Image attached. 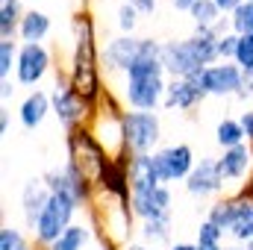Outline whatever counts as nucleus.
Returning <instances> with one entry per match:
<instances>
[{
    "instance_id": "f257e3e1",
    "label": "nucleus",
    "mask_w": 253,
    "mask_h": 250,
    "mask_svg": "<svg viewBox=\"0 0 253 250\" xmlns=\"http://www.w3.org/2000/svg\"><path fill=\"white\" fill-rule=\"evenodd\" d=\"M71 33H74V44H71V62H68V80L77 88V94L97 109L106 85L100 77V50H97V24L91 9H80L71 21Z\"/></svg>"
},
{
    "instance_id": "f03ea898",
    "label": "nucleus",
    "mask_w": 253,
    "mask_h": 250,
    "mask_svg": "<svg viewBox=\"0 0 253 250\" xmlns=\"http://www.w3.org/2000/svg\"><path fill=\"white\" fill-rule=\"evenodd\" d=\"M159 53H162V42L144 39L141 56L121 77V100H124L126 112H156L165 103L168 74H165Z\"/></svg>"
},
{
    "instance_id": "7ed1b4c3",
    "label": "nucleus",
    "mask_w": 253,
    "mask_h": 250,
    "mask_svg": "<svg viewBox=\"0 0 253 250\" xmlns=\"http://www.w3.org/2000/svg\"><path fill=\"white\" fill-rule=\"evenodd\" d=\"M218 33L215 30H200L194 27L189 39L180 42H162V53L159 59L165 65L168 80H189L194 74H200L203 68L221 62L218 59Z\"/></svg>"
},
{
    "instance_id": "20e7f679",
    "label": "nucleus",
    "mask_w": 253,
    "mask_h": 250,
    "mask_svg": "<svg viewBox=\"0 0 253 250\" xmlns=\"http://www.w3.org/2000/svg\"><path fill=\"white\" fill-rule=\"evenodd\" d=\"M85 215H88V224L94 227L97 245H115V248L129 245V230H132L135 215L126 200L97 191L94 200L85 206Z\"/></svg>"
},
{
    "instance_id": "39448f33",
    "label": "nucleus",
    "mask_w": 253,
    "mask_h": 250,
    "mask_svg": "<svg viewBox=\"0 0 253 250\" xmlns=\"http://www.w3.org/2000/svg\"><path fill=\"white\" fill-rule=\"evenodd\" d=\"M65 159L68 162H74L91 183L97 188V180H100V174H103V168H106V162L112 159L106 150H103V144L94 138V132L88 129V126H77V129H71L68 135H65Z\"/></svg>"
},
{
    "instance_id": "423d86ee",
    "label": "nucleus",
    "mask_w": 253,
    "mask_h": 250,
    "mask_svg": "<svg viewBox=\"0 0 253 250\" xmlns=\"http://www.w3.org/2000/svg\"><path fill=\"white\" fill-rule=\"evenodd\" d=\"M83 206L74 197H68V194H50V200H47V206H44V212H42V218L36 224V233H33L36 248H42V250L53 248L62 239L65 230L74 224V215Z\"/></svg>"
},
{
    "instance_id": "0eeeda50",
    "label": "nucleus",
    "mask_w": 253,
    "mask_h": 250,
    "mask_svg": "<svg viewBox=\"0 0 253 250\" xmlns=\"http://www.w3.org/2000/svg\"><path fill=\"white\" fill-rule=\"evenodd\" d=\"M50 103H53V115L59 118V124L71 132L77 126H88L94 109L77 94V88L71 85L68 80V71H56V83H53V91H50Z\"/></svg>"
},
{
    "instance_id": "6e6552de",
    "label": "nucleus",
    "mask_w": 253,
    "mask_h": 250,
    "mask_svg": "<svg viewBox=\"0 0 253 250\" xmlns=\"http://www.w3.org/2000/svg\"><path fill=\"white\" fill-rule=\"evenodd\" d=\"M162 141V121L156 112H126L124 115V144L126 156H147L156 153Z\"/></svg>"
},
{
    "instance_id": "1a4fd4ad",
    "label": "nucleus",
    "mask_w": 253,
    "mask_h": 250,
    "mask_svg": "<svg viewBox=\"0 0 253 250\" xmlns=\"http://www.w3.org/2000/svg\"><path fill=\"white\" fill-rule=\"evenodd\" d=\"M197 159H194V150L191 144L180 141V144H165L153 153V168L162 180V186L168 183H180V180H189V174L194 171Z\"/></svg>"
},
{
    "instance_id": "9d476101",
    "label": "nucleus",
    "mask_w": 253,
    "mask_h": 250,
    "mask_svg": "<svg viewBox=\"0 0 253 250\" xmlns=\"http://www.w3.org/2000/svg\"><path fill=\"white\" fill-rule=\"evenodd\" d=\"M194 80L200 83L206 97H236L242 91L245 71L236 62H215L203 68L200 74H194Z\"/></svg>"
},
{
    "instance_id": "9b49d317",
    "label": "nucleus",
    "mask_w": 253,
    "mask_h": 250,
    "mask_svg": "<svg viewBox=\"0 0 253 250\" xmlns=\"http://www.w3.org/2000/svg\"><path fill=\"white\" fill-rule=\"evenodd\" d=\"M53 68V56L44 44H21L18 50V68H15V83L36 88Z\"/></svg>"
},
{
    "instance_id": "f8f14e48",
    "label": "nucleus",
    "mask_w": 253,
    "mask_h": 250,
    "mask_svg": "<svg viewBox=\"0 0 253 250\" xmlns=\"http://www.w3.org/2000/svg\"><path fill=\"white\" fill-rule=\"evenodd\" d=\"M141 50H144V39H138V36H115V39H109L106 47H103L106 74L109 77H118V74L124 77L126 68L141 56Z\"/></svg>"
},
{
    "instance_id": "ddd939ff",
    "label": "nucleus",
    "mask_w": 253,
    "mask_h": 250,
    "mask_svg": "<svg viewBox=\"0 0 253 250\" xmlns=\"http://www.w3.org/2000/svg\"><path fill=\"white\" fill-rule=\"evenodd\" d=\"M171 206H174V194L171 186H159L150 191H135L129 197V209L138 221H150V218H171Z\"/></svg>"
},
{
    "instance_id": "4468645a",
    "label": "nucleus",
    "mask_w": 253,
    "mask_h": 250,
    "mask_svg": "<svg viewBox=\"0 0 253 250\" xmlns=\"http://www.w3.org/2000/svg\"><path fill=\"white\" fill-rule=\"evenodd\" d=\"M186 191H189L191 197H200V200L221 194V191H224V177H221L218 159L203 156V159L194 165V171L189 174V180H186Z\"/></svg>"
},
{
    "instance_id": "2eb2a0df",
    "label": "nucleus",
    "mask_w": 253,
    "mask_h": 250,
    "mask_svg": "<svg viewBox=\"0 0 253 250\" xmlns=\"http://www.w3.org/2000/svg\"><path fill=\"white\" fill-rule=\"evenodd\" d=\"M218 168H221L224 183H239V188H242L245 180L253 177V150H251V144L224 150V153L218 156Z\"/></svg>"
},
{
    "instance_id": "dca6fc26",
    "label": "nucleus",
    "mask_w": 253,
    "mask_h": 250,
    "mask_svg": "<svg viewBox=\"0 0 253 250\" xmlns=\"http://www.w3.org/2000/svg\"><path fill=\"white\" fill-rule=\"evenodd\" d=\"M206 100L200 83L189 77V80H168V91H165V103L162 109H180V112H191Z\"/></svg>"
},
{
    "instance_id": "f3484780",
    "label": "nucleus",
    "mask_w": 253,
    "mask_h": 250,
    "mask_svg": "<svg viewBox=\"0 0 253 250\" xmlns=\"http://www.w3.org/2000/svg\"><path fill=\"white\" fill-rule=\"evenodd\" d=\"M47 200H50V188L44 183V177L30 180V183L24 186V191H21V215H24V224H27L30 233H36V224H39V218H42Z\"/></svg>"
},
{
    "instance_id": "a211bd4d",
    "label": "nucleus",
    "mask_w": 253,
    "mask_h": 250,
    "mask_svg": "<svg viewBox=\"0 0 253 250\" xmlns=\"http://www.w3.org/2000/svg\"><path fill=\"white\" fill-rule=\"evenodd\" d=\"M233 203H236V209H233V224H230L227 236L233 239V245H248V242H253V197L236 191Z\"/></svg>"
},
{
    "instance_id": "6ab92c4d",
    "label": "nucleus",
    "mask_w": 253,
    "mask_h": 250,
    "mask_svg": "<svg viewBox=\"0 0 253 250\" xmlns=\"http://www.w3.org/2000/svg\"><path fill=\"white\" fill-rule=\"evenodd\" d=\"M50 112H53L50 94L42 91V88H36V91H30V94L21 100V106H18V121H21V126H27V129H36V126H42V121H44Z\"/></svg>"
},
{
    "instance_id": "aec40b11",
    "label": "nucleus",
    "mask_w": 253,
    "mask_h": 250,
    "mask_svg": "<svg viewBox=\"0 0 253 250\" xmlns=\"http://www.w3.org/2000/svg\"><path fill=\"white\" fill-rule=\"evenodd\" d=\"M162 180L153 168V153L147 156H129V188L132 194L135 191H150V188H159Z\"/></svg>"
},
{
    "instance_id": "412c9836",
    "label": "nucleus",
    "mask_w": 253,
    "mask_h": 250,
    "mask_svg": "<svg viewBox=\"0 0 253 250\" xmlns=\"http://www.w3.org/2000/svg\"><path fill=\"white\" fill-rule=\"evenodd\" d=\"M50 15L42 12V9H27L24 21H21V44H44V39L50 36Z\"/></svg>"
},
{
    "instance_id": "4be33fe9",
    "label": "nucleus",
    "mask_w": 253,
    "mask_h": 250,
    "mask_svg": "<svg viewBox=\"0 0 253 250\" xmlns=\"http://www.w3.org/2000/svg\"><path fill=\"white\" fill-rule=\"evenodd\" d=\"M91 242H97L94 227H91L88 221H74V224L62 233V239L53 245V250H85Z\"/></svg>"
},
{
    "instance_id": "5701e85b",
    "label": "nucleus",
    "mask_w": 253,
    "mask_h": 250,
    "mask_svg": "<svg viewBox=\"0 0 253 250\" xmlns=\"http://www.w3.org/2000/svg\"><path fill=\"white\" fill-rule=\"evenodd\" d=\"M24 9L21 0H0V39L3 42H15V36L21 33V21H24Z\"/></svg>"
},
{
    "instance_id": "b1692460",
    "label": "nucleus",
    "mask_w": 253,
    "mask_h": 250,
    "mask_svg": "<svg viewBox=\"0 0 253 250\" xmlns=\"http://www.w3.org/2000/svg\"><path fill=\"white\" fill-rule=\"evenodd\" d=\"M215 141L221 150H233V147H242L248 138H245V129L239 124V118H221L215 126Z\"/></svg>"
},
{
    "instance_id": "393cba45",
    "label": "nucleus",
    "mask_w": 253,
    "mask_h": 250,
    "mask_svg": "<svg viewBox=\"0 0 253 250\" xmlns=\"http://www.w3.org/2000/svg\"><path fill=\"white\" fill-rule=\"evenodd\" d=\"M141 233V242H153V245H168L171 242V218H150V221H141L138 227Z\"/></svg>"
},
{
    "instance_id": "a878e982",
    "label": "nucleus",
    "mask_w": 253,
    "mask_h": 250,
    "mask_svg": "<svg viewBox=\"0 0 253 250\" xmlns=\"http://www.w3.org/2000/svg\"><path fill=\"white\" fill-rule=\"evenodd\" d=\"M233 209H236V203H233V194H227V197H218L212 206H209V212H206V221H212L215 227H221L224 233L230 230V224H233Z\"/></svg>"
},
{
    "instance_id": "bb28decb",
    "label": "nucleus",
    "mask_w": 253,
    "mask_h": 250,
    "mask_svg": "<svg viewBox=\"0 0 253 250\" xmlns=\"http://www.w3.org/2000/svg\"><path fill=\"white\" fill-rule=\"evenodd\" d=\"M224 236H227V233H224L221 227H215L212 221L203 218L200 227H197V239H194V245H197V248H221V245H224Z\"/></svg>"
},
{
    "instance_id": "cd10ccee",
    "label": "nucleus",
    "mask_w": 253,
    "mask_h": 250,
    "mask_svg": "<svg viewBox=\"0 0 253 250\" xmlns=\"http://www.w3.org/2000/svg\"><path fill=\"white\" fill-rule=\"evenodd\" d=\"M18 50H21L18 42H3L0 39V80H9L12 71L18 68Z\"/></svg>"
},
{
    "instance_id": "c85d7f7f",
    "label": "nucleus",
    "mask_w": 253,
    "mask_h": 250,
    "mask_svg": "<svg viewBox=\"0 0 253 250\" xmlns=\"http://www.w3.org/2000/svg\"><path fill=\"white\" fill-rule=\"evenodd\" d=\"M0 250H36L33 248V242L18 230V227H3L0 230Z\"/></svg>"
},
{
    "instance_id": "c756f323",
    "label": "nucleus",
    "mask_w": 253,
    "mask_h": 250,
    "mask_svg": "<svg viewBox=\"0 0 253 250\" xmlns=\"http://www.w3.org/2000/svg\"><path fill=\"white\" fill-rule=\"evenodd\" d=\"M251 24H253V3H242L233 15H230V30L236 33V36H248L251 33Z\"/></svg>"
},
{
    "instance_id": "7c9ffc66",
    "label": "nucleus",
    "mask_w": 253,
    "mask_h": 250,
    "mask_svg": "<svg viewBox=\"0 0 253 250\" xmlns=\"http://www.w3.org/2000/svg\"><path fill=\"white\" fill-rule=\"evenodd\" d=\"M115 15H118V30H121V36H132L135 27H138V9L132 6V0L121 3Z\"/></svg>"
},
{
    "instance_id": "2f4dec72",
    "label": "nucleus",
    "mask_w": 253,
    "mask_h": 250,
    "mask_svg": "<svg viewBox=\"0 0 253 250\" xmlns=\"http://www.w3.org/2000/svg\"><path fill=\"white\" fill-rule=\"evenodd\" d=\"M233 62L239 65L245 74H253V33L239 36V47H236V59Z\"/></svg>"
},
{
    "instance_id": "473e14b6",
    "label": "nucleus",
    "mask_w": 253,
    "mask_h": 250,
    "mask_svg": "<svg viewBox=\"0 0 253 250\" xmlns=\"http://www.w3.org/2000/svg\"><path fill=\"white\" fill-rule=\"evenodd\" d=\"M236 47H239V36L236 33H224L218 39V59L221 62H233L236 59Z\"/></svg>"
},
{
    "instance_id": "72a5a7b5",
    "label": "nucleus",
    "mask_w": 253,
    "mask_h": 250,
    "mask_svg": "<svg viewBox=\"0 0 253 250\" xmlns=\"http://www.w3.org/2000/svg\"><path fill=\"white\" fill-rule=\"evenodd\" d=\"M239 124H242V129H245L248 144L253 147V106H248L245 112H239Z\"/></svg>"
},
{
    "instance_id": "f704fd0d",
    "label": "nucleus",
    "mask_w": 253,
    "mask_h": 250,
    "mask_svg": "<svg viewBox=\"0 0 253 250\" xmlns=\"http://www.w3.org/2000/svg\"><path fill=\"white\" fill-rule=\"evenodd\" d=\"M212 3H215V6H218L224 15H233V12H236L242 3H248V0H212Z\"/></svg>"
},
{
    "instance_id": "c9c22d12",
    "label": "nucleus",
    "mask_w": 253,
    "mask_h": 250,
    "mask_svg": "<svg viewBox=\"0 0 253 250\" xmlns=\"http://www.w3.org/2000/svg\"><path fill=\"white\" fill-rule=\"evenodd\" d=\"M159 0H132V6L138 9V15H153Z\"/></svg>"
},
{
    "instance_id": "e433bc0d",
    "label": "nucleus",
    "mask_w": 253,
    "mask_h": 250,
    "mask_svg": "<svg viewBox=\"0 0 253 250\" xmlns=\"http://www.w3.org/2000/svg\"><path fill=\"white\" fill-rule=\"evenodd\" d=\"M194 3H197V0H171V6H174L177 12H189Z\"/></svg>"
},
{
    "instance_id": "4c0bfd02",
    "label": "nucleus",
    "mask_w": 253,
    "mask_h": 250,
    "mask_svg": "<svg viewBox=\"0 0 253 250\" xmlns=\"http://www.w3.org/2000/svg\"><path fill=\"white\" fill-rule=\"evenodd\" d=\"M12 91H15V88H12V83H9V80H3V83H0V97H3V100H9V97H12Z\"/></svg>"
},
{
    "instance_id": "58836bf2",
    "label": "nucleus",
    "mask_w": 253,
    "mask_h": 250,
    "mask_svg": "<svg viewBox=\"0 0 253 250\" xmlns=\"http://www.w3.org/2000/svg\"><path fill=\"white\" fill-rule=\"evenodd\" d=\"M6 132H9V112L0 109V135H6Z\"/></svg>"
},
{
    "instance_id": "ea45409f",
    "label": "nucleus",
    "mask_w": 253,
    "mask_h": 250,
    "mask_svg": "<svg viewBox=\"0 0 253 250\" xmlns=\"http://www.w3.org/2000/svg\"><path fill=\"white\" fill-rule=\"evenodd\" d=\"M171 250H200L194 242H177V245H171Z\"/></svg>"
},
{
    "instance_id": "a19ab883",
    "label": "nucleus",
    "mask_w": 253,
    "mask_h": 250,
    "mask_svg": "<svg viewBox=\"0 0 253 250\" xmlns=\"http://www.w3.org/2000/svg\"><path fill=\"white\" fill-rule=\"evenodd\" d=\"M124 250H147V245H144V242H129Z\"/></svg>"
},
{
    "instance_id": "79ce46f5",
    "label": "nucleus",
    "mask_w": 253,
    "mask_h": 250,
    "mask_svg": "<svg viewBox=\"0 0 253 250\" xmlns=\"http://www.w3.org/2000/svg\"><path fill=\"white\" fill-rule=\"evenodd\" d=\"M94 250H121V248H115V245H97Z\"/></svg>"
},
{
    "instance_id": "37998d69",
    "label": "nucleus",
    "mask_w": 253,
    "mask_h": 250,
    "mask_svg": "<svg viewBox=\"0 0 253 250\" xmlns=\"http://www.w3.org/2000/svg\"><path fill=\"white\" fill-rule=\"evenodd\" d=\"M245 250H253V242H248V245H245Z\"/></svg>"
},
{
    "instance_id": "c03bdc74",
    "label": "nucleus",
    "mask_w": 253,
    "mask_h": 250,
    "mask_svg": "<svg viewBox=\"0 0 253 250\" xmlns=\"http://www.w3.org/2000/svg\"><path fill=\"white\" fill-rule=\"evenodd\" d=\"M251 33H253V24H251Z\"/></svg>"
},
{
    "instance_id": "a18cd8bd",
    "label": "nucleus",
    "mask_w": 253,
    "mask_h": 250,
    "mask_svg": "<svg viewBox=\"0 0 253 250\" xmlns=\"http://www.w3.org/2000/svg\"><path fill=\"white\" fill-rule=\"evenodd\" d=\"M47 250H53V248H47Z\"/></svg>"
},
{
    "instance_id": "49530a36",
    "label": "nucleus",
    "mask_w": 253,
    "mask_h": 250,
    "mask_svg": "<svg viewBox=\"0 0 253 250\" xmlns=\"http://www.w3.org/2000/svg\"><path fill=\"white\" fill-rule=\"evenodd\" d=\"M251 3H253V0H251Z\"/></svg>"
}]
</instances>
